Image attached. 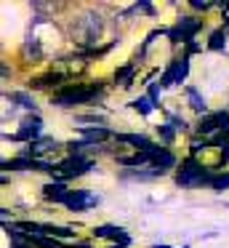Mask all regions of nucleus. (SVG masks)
Segmentation results:
<instances>
[{
  "label": "nucleus",
  "mask_w": 229,
  "mask_h": 248,
  "mask_svg": "<svg viewBox=\"0 0 229 248\" xmlns=\"http://www.w3.org/2000/svg\"><path fill=\"white\" fill-rule=\"evenodd\" d=\"M133 72H136V64H128V67H120V70H117V83H120L122 88H128L133 83Z\"/></svg>",
  "instance_id": "14"
},
{
  "label": "nucleus",
  "mask_w": 229,
  "mask_h": 248,
  "mask_svg": "<svg viewBox=\"0 0 229 248\" xmlns=\"http://www.w3.org/2000/svg\"><path fill=\"white\" fill-rule=\"evenodd\" d=\"M59 150H61V144H59L56 139H37V141H32V144L27 147L24 155L32 157V160H37V163H43L46 155H53V152H59ZM43 166H46V163H43Z\"/></svg>",
  "instance_id": "7"
},
{
  "label": "nucleus",
  "mask_w": 229,
  "mask_h": 248,
  "mask_svg": "<svg viewBox=\"0 0 229 248\" xmlns=\"http://www.w3.org/2000/svg\"><path fill=\"white\" fill-rule=\"evenodd\" d=\"M96 237H112V240H120V246H128V235L122 227H112V224H104V227H96L93 230Z\"/></svg>",
  "instance_id": "12"
},
{
  "label": "nucleus",
  "mask_w": 229,
  "mask_h": 248,
  "mask_svg": "<svg viewBox=\"0 0 229 248\" xmlns=\"http://www.w3.org/2000/svg\"><path fill=\"white\" fill-rule=\"evenodd\" d=\"M80 134H83V141H85V144H96V141H104V139H109V131H107V128H101V125H99V128H80Z\"/></svg>",
  "instance_id": "13"
},
{
  "label": "nucleus",
  "mask_w": 229,
  "mask_h": 248,
  "mask_svg": "<svg viewBox=\"0 0 229 248\" xmlns=\"http://www.w3.org/2000/svg\"><path fill=\"white\" fill-rule=\"evenodd\" d=\"M11 102H19V107H24V109H35V102L27 93H11Z\"/></svg>",
  "instance_id": "17"
},
{
  "label": "nucleus",
  "mask_w": 229,
  "mask_h": 248,
  "mask_svg": "<svg viewBox=\"0 0 229 248\" xmlns=\"http://www.w3.org/2000/svg\"><path fill=\"white\" fill-rule=\"evenodd\" d=\"M24 56H32V59H40V56H43V51H40V46H37V40H27Z\"/></svg>",
  "instance_id": "18"
},
{
  "label": "nucleus",
  "mask_w": 229,
  "mask_h": 248,
  "mask_svg": "<svg viewBox=\"0 0 229 248\" xmlns=\"http://www.w3.org/2000/svg\"><path fill=\"white\" fill-rule=\"evenodd\" d=\"M176 182H179L181 187H197V184H205V182L211 184L213 179L208 176L205 171H202V166H200V163H195V160L189 157V160L184 163V168H181V173L176 176Z\"/></svg>",
  "instance_id": "5"
},
{
  "label": "nucleus",
  "mask_w": 229,
  "mask_h": 248,
  "mask_svg": "<svg viewBox=\"0 0 229 248\" xmlns=\"http://www.w3.org/2000/svg\"><path fill=\"white\" fill-rule=\"evenodd\" d=\"M131 107H133V109H138L141 115H149L154 107H157V104H154V99H152V96H141V99H136V102H131Z\"/></svg>",
  "instance_id": "15"
},
{
  "label": "nucleus",
  "mask_w": 229,
  "mask_h": 248,
  "mask_svg": "<svg viewBox=\"0 0 229 248\" xmlns=\"http://www.w3.org/2000/svg\"><path fill=\"white\" fill-rule=\"evenodd\" d=\"M186 70H189V64H186V59H173L170 62V67L165 70L163 80H160V86H176V83H181L186 78Z\"/></svg>",
  "instance_id": "9"
},
{
  "label": "nucleus",
  "mask_w": 229,
  "mask_h": 248,
  "mask_svg": "<svg viewBox=\"0 0 229 248\" xmlns=\"http://www.w3.org/2000/svg\"><path fill=\"white\" fill-rule=\"evenodd\" d=\"M99 32H101V16L99 14H83L72 27V40L77 46H91V43H96Z\"/></svg>",
  "instance_id": "1"
},
{
  "label": "nucleus",
  "mask_w": 229,
  "mask_h": 248,
  "mask_svg": "<svg viewBox=\"0 0 229 248\" xmlns=\"http://www.w3.org/2000/svg\"><path fill=\"white\" fill-rule=\"evenodd\" d=\"M200 134L205 136L208 141H227L229 139V115L227 112H213L205 115L200 123Z\"/></svg>",
  "instance_id": "3"
},
{
  "label": "nucleus",
  "mask_w": 229,
  "mask_h": 248,
  "mask_svg": "<svg viewBox=\"0 0 229 248\" xmlns=\"http://www.w3.org/2000/svg\"><path fill=\"white\" fill-rule=\"evenodd\" d=\"M138 8H141V11H147V14H149V16H152V14H154V8H152V6H149V3H138Z\"/></svg>",
  "instance_id": "23"
},
{
  "label": "nucleus",
  "mask_w": 229,
  "mask_h": 248,
  "mask_svg": "<svg viewBox=\"0 0 229 248\" xmlns=\"http://www.w3.org/2000/svg\"><path fill=\"white\" fill-rule=\"evenodd\" d=\"M186 96H189L192 107H195L197 112H205V99H200V93H197L195 88H186Z\"/></svg>",
  "instance_id": "16"
},
{
  "label": "nucleus",
  "mask_w": 229,
  "mask_h": 248,
  "mask_svg": "<svg viewBox=\"0 0 229 248\" xmlns=\"http://www.w3.org/2000/svg\"><path fill=\"white\" fill-rule=\"evenodd\" d=\"M115 248H125V246H115Z\"/></svg>",
  "instance_id": "26"
},
{
  "label": "nucleus",
  "mask_w": 229,
  "mask_h": 248,
  "mask_svg": "<svg viewBox=\"0 0 229 248\" xmlns=\"http://www.w3.org/2000/svg\"><path fill=\"white\" fill-rule=\"evenodd\" d=\"M99 86H72V88H64L53 96V104L56 107H75V104H85L99 93Z\"/></svg>",
  "instance_id": "4"
},
{
  "label": "nucleus",
  "mask_w": 229,
  "mask_h": 248,
  "mask_svg": "<svg viewBox=\"0 0 229 248\" xmlns=\"http://www.w3.org/2000/svg\"><path fill=\"white\" fill-rule=\"evenodd\" d=\"M96 203H99V198H96L93 192H88V189H72L69 198L64 200V205H67L69 211H88V208H93Z\"/></svg>",
  "instance_id": "8"
},
{
  "label": "nucleus",
  "mask_w": 229,
  "mask_h": 248,
  "mask_svg": "<svg viewBox=\"0 0 229 248\" xmlns=\"http://www.w3.org/2000/svg\"><path fill=\"white\" fill-rule=\"evenodd\" d=\"M200 30V19H195V16H184L179 24H176L173 30H170V40L173 43H189V40H195V32Z\"/></svg>",
  "instance_id": "6"
},
{
  "label": "nucleus",
  "mask_w": 229,
  "mask_h": 248,
  "mask_svg": "<svg viewBox=\"0 0 229 248\" xmlns=\"http://www.w3.org/2000/svg\"><path fill=\"white\" fill-rule=\"evenodd\" d=\"M227 27H229V16H227Z\"/></svg>",
  "instance_id": "25"
},
{
  "label": "nucleus",
  "mask_w": 229,
  "mask_h": 248,
  "mask_svg": "<svg viewBox=\"0 0 229 248\" xmlns=\"http://www.w3.org/2000/svg\"><path fill=\"white\" fill-rule=\"evenodd\" d=\"M91 166H93V163H91L85 155H69L67 160L51 166L48 171H51V176L56 179V182H67V179H72V176H83Z\"/></svg>",
  "instance_id": "2"
},
{
  "label": "nucleus",
  "mask_w": 229,
  "mask_h": 248,
  "mask_svg": "<svg viewBox=\"0 0 229 248\" xmlns=\"http://www.w3.org/2000/svg\"><path fill=\"white\" fill-rule=\"evenodd\" d=\"M72 189H67V182H51L43 187V198L46 200H53V203H64L69 198Z\"/></svg>",
  "instance_id": "10"
},
{
  "label": "nucleus",
  "mask_w": 229,
  "mask_h": 248,
  "mask_svg": "<svg viewBox=\"0 0 229 248\" xmlns=\"http://www.w3.org/2000/svg\"><path fill=\"white\" fill-rule=\"evenodd\" d=\"M213 189H227L229 187V173H227V176H218V179H213Z\"/></svg>",
  "instance_id": "20"
},
{
  "label": "nucleus",
  "mask_w": 229,
  "mask_h": 248,
  "mask_svg": "<svg viewBox=\"0 0 229 248\" xmlns=\"http://www.w3.org/2000/svg\"><path fill=\"white\" fill-rule=\"evenodd\" d=\"M192 8H197V11H208V8H213L211 0H192Z\"/></svg>",
  "instance_id": "21"
},
{
  "label": "nucleus",
  "mask_w": 229,
  "mask_h": 248,
  "mask_svg": "<svg viewBox=\"0 0 229 248\" xmlns=\"http://www.w3.org/2000/svg\"><path fill=\"white\" fill-rule=\"evenodd\" d=\"M211 48H224V30H216L213 32V38H211Z\"/></svg>",
  "instance_id": "19"
},
{
  "label": "nucleus",
  "mask_w": 229,
  "mask_h": 248,
  "mask_svg": "<svg viewBox=\"0 0 229 248\" xmlns=\"http://www.w3.org/2000/svg\"><path fill=\"white\" fill-rule=\"evenodd\" d=\"M227 160H229V139L221 144V163H227Z\"/></svg>",
  "instance_id": "22"
},
{
  "label": "nucleus",
  "mask_w": 229,
  "mask_h": 248,
  "mask_svg": "<svg viewBox=\"0 0 229 248\" xmlns=\"http://www.w3.org/2000/svg\"><path fill=\"white\" fill-rule=\"evenodd\" d=\"M154 248H170V246H154Z\"/></svg>",
  "instance_id": "24"
},
{
  "label": "nucleus",
  "mask_w": 229,
  "mask_h": 248,
  "mask_svg": "<svg viewBox=\"0 0 229 248\" xmlns=\"http://www.w3.org/2000/svg\"><path fill=\"white\" fill-rule=\"evenodd\" d=\"M40 128H43V123H40V118H27L24 123H21V128H19V134L14 136V139H21V141H37L35 136L40 134Z\"/></svg>",
  "instance_id": "11"
}]
</instances>
